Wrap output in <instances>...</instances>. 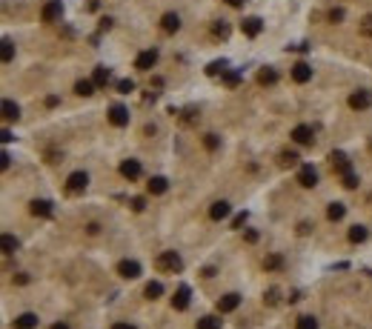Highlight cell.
Wrapping results in <instances>:
<instances>
[{"label": "cell", "instance_id": "9", "mask_svg": "<svg viewBox=\"0 0 372 329\" xmlns=\"http://www.w3.org/2000/svg\"><path fill=\"white\" fill-rule=\"evenodd\" d=\"M118 275L126 278V281H135V278H140V264L138 261H121L118 264Z\"/></svg>", "mask_w": 372, "mask_h": 329}, {"label": "cell", "instance_id": "31", "mask_svg": "<svg viewBox=\"0 0 372 329\" xmlns=\"http://www.w3.org/2000/svg\"><path fill=\"white\" fill-rule=\"evenodd\" d=\"M198 329H220V318H215V315H203V318L198 321Z\"/></svg>", "mask_w": 372, "mask_h": 329}, {"label": "cell", "instance_id": "22", "mask_svg": "<svg viewBox=\"0 0 372 329\" xmlns=\"http://www.w3.org/2000/svg\"><path fill=\"white\" fill-rule=\"evenodd\" d=\"M109 69L106 66H94V72H92V80H94V86H106L109 83Z\"/></svg>", "mask_w": 372, "mask_h": 329}, {"label": "cell", "instance_id": "51", "mask_svg": "<svg viewBox=\"0 0 372 329\" xmlns=\"http://www.w3.org/2000/svg\"><path fill=\"white\" fill-rule=\"evenodd\" d=\"M100 29H103V31L112 29V17H103V20H100Z\"/></svg>", "mask_w": 372, "mask_h": 329}, {"label": "cell", "instance_id": "18", "mask_svg": "<svg viewBox=\"0 0 372 329\" xmlns=\"http://www.w3.org/2000/svg\"><path fill=\"white\" fill-rule=\"evenodd\" d=\"M229 212H232V206H229L226 201H215V204L209 206V218H212V220H223V218H229Z\"/></svg>", "mask_w": 372, "mask_h": 329}, {"label": "cell", "instance_id": "4", "mask_svg": "<svg viewBox=\"0 0 372 329\" xmlns=\"http://www.w3.org/2000/svg\"><path fill=\"white\" fill-rule=\"evenodd\" d=\"M40 17H43V23H55V20H61L63 17V3L61 0H49V3L43 6Z\"/></svg>", "mask_w": 372, "mask_h": 329}, {"label": "cell", "instance_id": "26", "mask_svg": "<svg viewBox=\"0 0 372 329\" xmlns=\"http://www.w3.org/2000/svg\"><path fill=\"white\" fill-rule=\"evenodd\" d=\"M75 92H78L80 97H89V94H94V80H78V83H75Z\"/></svg>", "mask_w": 372, "mask_h": 329}, {"label": "cell", "instance_id": "53", "mask_svg": "<svg viewBox=\"0 0 372 329\" xmlns=\"http://www.w3.org/2000/svg\"><path fill=\"white\" fill-rule=\"evenodd\" d=\"M226 3H229V6H244L247 0H226Z\"/></svg>", "mask_w": 372, "mask_h": 329}, {"label": "cell", "instance_id": "52", "mask_svg": "<svg viewBox=\"0 0 372 329\" xmlns=\"http://www.w3.org/2000/svg\"><path fill=\"white\" fill-rule=\"evenodd\" d=\"M112 329H135V327H132V324H115Z\"/></svg>", "mask_w": 372, "mask_h": 329}, {"label": "cell", "instance_id": "2", "mask_svg": "<svg viewBox=\"0 0 372 329\" xmlns=\"http://www.w3.org/2000/svg\"><path fill=\"white\" fill-rule=\"evenodd\" d=\"M86 186H89V175L86 172H72L66 178V192L69 195H80V192H86Z\"/></svg>", "mask_w": 372, "mask_h": 329}, {"label": "cell", "instance_id": "33", "mask_svg": "<svg viewBox=\"0 0 372 329\" xmlns=\"http://www.w3.org/2000/svg\"><path fill=\"white\" fill-rule=\"evenodd\" d=\"M295 329H318V321H315L312 315H301V318L295 321Z\"/></svg>", "mask_w": 372, "mask_h": 329}, {"label": "cell", "instance_id": "46", "mask_svg": "<svg viewBox=\"0 0 372 329\" xmlns=\"http://www.w3.org/2000/svg\"><path fill=\"white\" fill-rule=\"evenodd\" d=\"M195 115H198L195 109H186V112H184V123H195Z\"/></svg>", "mask_w": 372, "mask_h": 329}, {"label": "cell", "instance_id": "35", "mask_svg": "<svg viewBox=\"0 0 372 329\" xmlns=\"http://www.w3.org/2000/svg\"><path fill=\"white\" fill-rule=\"evenodd\" d=\"M280 166H295L298 163V152H280Z\"/></svg>", "mask_w": 372, "mask_h": 329}, {"label": "cell", "instance_id": "16", "mask_svg": "<svg viewBox=\"0 0 372 329\" xmlns=\"http://www.w3.org/2000/svg\"><path fill=\"white\" fill-rule=\"evenodd\" d=\"M160 29L166 31V34H175V31L181 29V17H178L175 12H166V15L160 17Z\"/></svg>", "mask_w": 372, "mask_h": 329}, {"label": "cell", "instance_id": "30", "mask_svg": "<svg viewBox=\"0 0 372 329\" xmlns=\"http://www.w3.org/2000/svg\"><path fill=\"white\" fill-rule=\"evenodd\" d=\"M343 215H346V206H343V204H329V209H326V218H329V220H341Z\"/></svg>", "mask_w": 372, "mask_h": 329}, {"label": "cell", "instance_id": "21", "mask_svg": "<svg viewBox=\"0 0 372 329\" xmlns=\"http://www.w3.org/2000/svg\"><path fill=\"white\" fill-rule=\"evenodd\" d=\"M0 109H3V118H6V120H17V118H20V106H17L15 100H3V106H0Z\"/></svg>", "mask_w": 372, "mask_h": 329}, {"label": "cell", "instance_id": "42", "mask_svg": "<svg viewBox=\"0 0 372 329\" xmlns=\"http://www.w3.org/2000/svg\"><path fill=\"white\" fill-rule=\"evenodd\" d=\"M247 212H241V215H235V218H232V229H241V226H244V223H247Z\"/></svg>", "mask_w": 372, "mask_h": 329}, {"label": "cell", "instance_id": "45", "mask_svg": "<svg viewBox=\"0 0 372 329\" xmlns=\"http://www.w3.org/2000/svg\"><path fill=\"white\" fill-rule=\"evenodd\" d=\"M9 166H12V157L3 152V155H0V169H9Z\"/></svg>", "mask_w": 372, "mask_h": 329}, {"label": "cell", "instance_id": "50", "mask_svg": "<svg viewBox=\"0 0 372 329\" xmlns=\"http://www.w3.org/2000/svg\"><path fill=\"white\" fill-rule=\"evenodd\" d=\"M15 283H29V275H23V272H20V275H15Z\"/></svg>", "mask_w": 372, "mask_h": 329}, {"label": "cell", "instance_id": "28", "mask_svg": "<svg viewBox=\"0 0 372 329\" xmlns=\"http://www.w3.org/2000/svg\"><path fill=\"white\" fill-rule=\"evenodd\" d=\"M160 295H163V283H160V281H149V283H146V298L155 300V298H160Z\"/></svg>", "mask_w": 372, "mask_h": 329}, {"label": "cell", "instance_id": "24", "mask_svg": "<svg viewBox=\"0 0 372 329\" xmlns=\"http://www.w3.org/2000/svg\"><path fill=\"white\" fill-rule=\"evenodd\" d=\"M220 78H223V83H226L229 89H235V86L241 83V72H238V69H226V72H223Z\"/></svg>", "mask_w": 372, "mask_h": 329}, {"label": "cell", "instance_id": "37", "mask_svg": "<svg viewBox=\"0 0 372 329\" xmlns=\"http://www.w3.org/2000/svg\"><path fill=\"white\" fill-rule=\"evenodd\" d=\"M217 37H229V26H226V20H215V26H212Z\"/></svg>", "mask_w": 372, "mask_h": 329}, {"label": "cell", "instance_id": "38", "mask_svg": "<svg viewBox=\"0 0 372 329\" xmlns=\"http://www.w3.org/2000/svg\"><path fill=\"white\" fill-rule=\"evenodd\" d=\"M361 34H364V37H370V40H372V15H367V17L361 20Z\"/></svg>", "mask_w": 372, "mask_h": 329}, {"label": "cell", "instance_id": "39", "mask_svg": "<svg viewBox=\"0 0 372 329\" xmlns=\"http://www.w3.org/2000/svg\"><path fill=\"white\" fill-rule=\"evenodd\" d=\"M118 92H121V94H129V92H135V83H132L129 78H124V80H118Z\"/></svg>", "mask_w": 372, "mask_h": 329}, {"label": "cell", "instance_id": "14", "mask_svg": "<svg viewBox=\"0 0 372 329\" xmlns=\"http://www.w3.org/2000/svg\"><path fill=\"white\" fill-rule=\"evenodd\" d=\"M29 212L31 215H34V218H52V201H43V198H40V201H31L29 204Z\"/></svg>", "mask_w": 372, "mask_h": 329}, {"label": "cell", "instance_id": "13", "mask_svg": "<svg viewBox=\"0 0 372 329\" xmlns=\"http://www.w3.org/2000/svg\"><path fill=\"white\" fill-rule=\"evenodd\" d=\"M298 183H301L304 189H312V186L318 183V172L312 169L310 163H304V166H301V172H298Z\"/></svg>", "mask_w": 372, "mask_h": 329}, {"label": "cell", "instance_id": "23", "mask_svg": "<svg viewBox=\"0 0 372 329\" xmlns=\"http://www.w3.org/2000/svg\"><path fill=\"white\" fill-rule=\"evenodd\" d=\"M258 83H261V86H272V83H278V72L266 66V69L258 75Z\"/></svg>", "mask_w": 372, "mask_h": 329}, {"label": "cell", "instance_id": "10", "mask_svg": "<svg viewBox=\"0 0 372 329\" xmlns=\"http://www.w3.org/2000/svg\"><path fill=\"white\" fill-rule=\"evenodd\" d=\"M189 298H192V289H189L186 283H181V286L175 289V298H172V306H175L178 312H184L186 306H189Z\"/></svg>", "mask_w": 372, "mask_h": 329}, {"label": "cell", "instance_id": "41", "mask_svg": "<svg viewBox=\"0 0 372 329\" xmlns=\"http://www.w3.org/2000/svg\"><path fill=\"white\" fill-rule=\"evenodd\" d=\"M278 289H269V292H266V295H264V303H269V306H275V303H278Z\"/></svg>", "mask_w": 372, "mask_h": 329}, {"label": "cell", "instance_id": "36", "mask_svg": "<svg viewBox=\"0 0 372 329\" xmlns=\"http://www.w3.org/2000/svg\"><path fill=\"white\" fill-rule=\"evenodd\" d=\"M203 146L209 152H215L217 146H220V138H217V135H203Z\"/></svg>", "mask_w": 372, "mask_h": 329}, {"label": "cell", "instance_id": "54", "mask_svg": "<svg viewBox=\"0 0 372 329\" xmlns=\"http://www.w3.org/2000/svg\"><path fill=\"white\" fill-rule=\"evenodd\" d=\"M52 329H69V327H66V324H55Z\"/></svg>", "mask_w": 372, "mask_h": 329}, {"label": "cell", "instance_id": "17", "mask_svg": "<svg viewBox=\"0 0 372 329\" xmlns=\"http://www.w3.org/2000/svg\"><path fill=\"white\" fill-rule=\"evenodd\" d=\"M329 160H332V166L341 172V175H346V172H352V163H349V157L343 155V152H332L329 155Z\"/></svg>", "mask_w": 372, "mask_h": 329}, {"label": "cell", "instance_id": "49", "mask_svg": "<svg viewBox=\"0 0 372 329\" xmlns=\"http://www.w3.org/2000/svg\"><path fill=\"white\" fill-rule=\"evenodd\" d=\"M86 232H89V235H97V232H100V223H86Z\"/></svg>", "mask_w": 372, "mask_h": 329}, {"label": "cell", "instance_id": "44", "mask_svg": "<svg viewBox=\"0 0 372 329\" xmlns=\"http://www.w3.org/2000/svg\"><path fill=\"white\" fill-rule=\"evenodd\" d=\"M132 209L143 212V209H146V201H143V198H132Z\"/></svg>", "mask_w": 372, "mask_h": 329}, {"label": "cell", "instance_id": "11", "mask_svg": "<svg viewBox=\"0 0 372 329\" xmlns=\"http://www.w3.org/2000/svg\"><path fill=\"white\" fill-rule=\"evenodd\" d=\"M140 172H143V169H140V160H135V157H129V160L121 163V175H124L126 180H138Z\"/></svg>", "mask_w": 372, "mask_h": 329}, {"label": "cell", "instance_id": "3", "mask_svg": "<svg viewBox=\"0 0 372 329\" xmlns=\"http://www.w3.org/2000/svg\"><path fill=\"white\" fill-rule=\"evenodd\" d=\"M372 106V94L367 89H358L349 94V109H355V112H364V109H370Z\"/></svg>", "mask_w": 372, "mask_h": 329}, {"label": "cell", "instance_id": "27", "mask_svg": "<svg viewBox=\"0 0 372 329\" xmlns=\"http://www.w3.org/2000/svg\"><path fill=\"white\" fill-rule=\"evenodd\" d=\"M0 243H3V255H12V252L17 249V238H15V235H9V232H3Z\"/></svg>", "mask_w": 372, "mask_h": 329}, {"label": "cell", "instance_id": "34", "mask_svg": "<svg viewBox=\"0 0 372 329\" xmlns=\"http://www.w3.org/2000/svg\"><path fill=\"white\" fill-rule=\"evenodd\" d=\"M280 266H283V258H280V255H269V258L264 261V269L266 272H275V269H280Z\"/></svg>", "mask_w": 372, "mask_h": 329}, {"label": "cell", "instance_id": "6", "mask_svg": "<svg viewBox=\"0 0 372 329\" xmlns=\"http://www.w3.org/2000/svg\"><path fill=\"white\" fill-rule=\"evenodd\" d=\"M155 63H157V49H146V52H140V55H138V60H135V69L149 72Z\"/></svg>", "mask_w": 372, "mask_h": 329}, {"label": "cell", "instance_id": "47", "mask_svg": "<svg viewBox=\"0 0 372 329\" xmlns=\"http://www.w3.org/2000/svg\"><path fill=\"white\" fill-rule=\"evenodd\" d=\"M0 141H3V143H12L15 138H12V132H9V129H3V132H0Z\"/></svg>", "mask_w": 372, "mask_h": 329}, {"label": "cell", "instance_id": "29", "mask_svg": "<svg viewBox=\"0 0 372 329\" xmlns=\"http://www.w3.org/2000/svg\"><path fill=\"white\" fill-rule=\"evenodd\" d=\"M0 46H3V49H0V58H3V63H12V58H15V43L6 37Z\"/></svg>", "mask_w": 372, "mask_h": 329}, {"label": "cell", "instance_id": "7", "mask_svg": "<svg viewBox=\"0 0 372 329\" xmlns=\"http://www.w3.org/2000/svg\"><path fill=\"white\" fill-rule=\"evenodd\" d=\"M238 306H241V295H238V292H229V295H223V298L217 300V312H220V315L235 312Z\"/></svg>", "mask_w": 372, "mask_h": 329}, {"label": "cell", "instance_id": "48", "mask_svg": "<svg viewBox=\"0 0 372 329\" xmlns=\"http://www.w3.org/2000/svg\"><path fill=\"white\" fill-rule=\"evenodd\" d=\"M244 238H247V243H255V240H258V232H255V229H247Z\"/></svg>", "mask_w": 372, "mask_h": 329}, {"label": "cell", "instance_id": "12", "mask_svg": "<svg viewBox=\"0 0 372 329\" xmlns=\"http://www.w3.org/2000/svg\"><path fill=\"white\" fill-rule=\"evenodd\" d=\"M292 80H295V83H307V80H312V66L310 63L298 60V63L292 66Z\"/></svg>", "mask_w": 372, "mask_h": 329}, {"label": "cell", "instance_id": "5", "mask_svg": "<svg viewBox=\"0 0 372 329\" xmlns=\"http://www.w3.org/2000/svg\"><path fill=\"white\" fill-rule=\"evenodd\" d=\"M312 138H315V132H312V126H307V123H301V126L292 129V141H295L298 146H310Z\"/></svg>", "mask_w": 372, "mask_h": 329}, {"label": "cell", "instance_id": "40", "mask_svg": "<svg viewBox=\"0 0 372 329\" xmlns=\"http://www.w3.org/2000/svg\"><path fill=\"white\" fill-rule=\"evenodd\" d=\"M341 178H343V186H346V189H355V186H358V175H355V172H346Z\"/></svg>", "mask_w": 372, "mask_h": 329}, {"label": "cell", "instance_id": "25", "mask_svg": "<svg viewBox=\"0 0 372 329\" xmlns=\"http://www.w3.org/2000/svg\"><path fill=\"white\" fill-rule=\"evenodd\" d=\"M226 69H229V63H226V60H212V63L206 66V75H209V78H217V75H223Z\"/></svg>", "mask_w": 372, "mask_h": 329}, {"label": "cell", "instance_id": "43", "mask_svg": "<svg viewBox=\"0 0 372 329\" xmlns=\"http://www.w3.org/2000/svg\"><path fill=\"white\" fill-rule=\"evenodd\" d=\"M343 17H346V12H343V9H332V12H329V20H332V23H341Z\"/></svg>", "mask_w": 372, "mask_h": 329}, {"label": "cell", "instance_id": "8", "mask_svg": "<svg viewBox=\"0 0 372 329\" xmlns=\"http://www.w3.org/2000/svg\"><path fill=\"white\" fill-rule=\"evenodd\" d=\"M109 123H112V126H118V129L126 126V123H129V109L121 106V103H115V106L109 109Z\"/></svg>", "mask_w": 372, "mask_h": 329}, {"label": "cell", "instance_id": "32", "mask_svg": "<svg viewBox=\"0 0 372 329\" xmlns=\"http://www.w3.org/2000/svg\"><path fill=\"white\" fill-rule=\"evenodd\" d=\"M367 235H370L367 226H352V229H349V240H352V243H364Z\"/></svg>", "mask_w": 372, "mask_h": 329}, {"label": "cell", "instance_id": "19", "mask_svg": "<svg viewBox=\"0 0 372 329\" xmlns=\"http://www.w3.org/2000/svg\"><path fill=\"white\" fill-rule=\"evenodd\" d=\"M146 189H149L152 195H163V192L169 189V180H166V178H160V175H155V178H149Z\"/></svg>", "mask_w": 372, "mask_h": 329}, {"label": "cell", "instance_id": "20", "mask_svg": "<svg viewBox=\"0 0 372 329\" xmlns=\"http://www.w3.org/2000/svg\"><path fill=\"white\" fill-rule=\"evenodd\" d=\"M34 327H37V315H31V312H23V315L15 318V329H34Z\"/></svg>", "mask_w": 372, "mask_h": 329}, {"label": "cell", "instance_id": "1", "mask_svg": "<svg viewBox=\"0 0 372 329\" xmlns=\"http://www.w3.org/2000/svg\"><path fill=\"white\" fill-rule=\"evenodd\" d=\"M155 269H160V272H181L184 269V261H181V255L178 252H160L155 258Z\"/></svg>", "mask_w": 372, "mask_h": 329}, {"label": "cell", "instance_id": "15", "mask_svg": "<svg viewBox=\"0 0 372 329\" xmlns=\"http://www.w3.org/2000/svg\"><path fill=\"white\" fill-rule=\"evenodd\" d=\"M241 29H244L247 37H258L261 29H264V20H261V17H244V20H241Z\"/></svg>", "mask_w": 372, "mask_h": 329}]
</instances>
